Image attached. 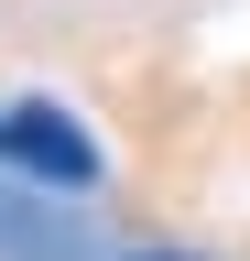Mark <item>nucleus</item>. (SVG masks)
Here are the masks:
<instances>
[{
    "label": "nucleus",
    "instance_id": "1",
    "mask_svg": "<svg viewBox=\"0 0 250 261\" xmlns=\"http://www.w3.org/2000/svg\"><path fill=\"white\" fill-rule=\"evenodd\" d=\"M0 163H22V174H44V185H98V142L54 109V98H11L0 109Z\"/></svg>",
    "mask_w": 250,
    "mask_h": 261
}]
</instances>
